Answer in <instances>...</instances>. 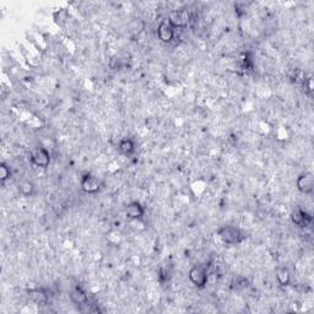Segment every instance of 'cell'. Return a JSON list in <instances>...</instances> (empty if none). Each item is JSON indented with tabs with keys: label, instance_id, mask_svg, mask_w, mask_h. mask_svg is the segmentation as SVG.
<instances>
[{
	"label": "cell",
	"instance_id": "obj_1",
	"mask_svg": "<svg viewBox=\"0 0 314 314\" xmlns=\"http://www.w3.org/2000/svg\"><path fill=\"white\" fill-rule=\"evenodd\" d=\"M218 236L220 238L222 243L227 244V246H237V244L242 243L246 238L244 233L242 232L241 229L236 226H231V225H226L222 226L218 230Z\"/></svg>",
	"mask_w": 314,
	"mask_h": 314
},
{
	"label": "cell",
	"instance_id": "obj_2",
	"mask_svg": "<svg viewBox=\"0 0 314 314\" xmlns=\"http://www.w3.org/2000/svg\"><path fill=\"white\" fill-rule=\"evenodd\" d=\"M171 26L176 29H185L190 21V13L187 9H177L169 13L168 20Z\"/></svg>",
	"mask_w": 314,
	"mask_h": 314
},
{
	"label": "cell",
	"instance_id": "obj_3",
	"mask_svg": "<svg viewBox=\"0 0 314 314\" xmlns=\"http://www.w3.org/2000/svg\"><path fill=\"white\" fill-rule=\"evenodd\" d=\"M189 280L195 287L205 288L209 281V275H207L206 269L204 266L195 265L189 270Z\"/></svg>",
	"mask_w": 314,
	"mask_h": 314
},
{
	"label": "cell",
	"instance_id": "obj_4",
	"mask_svg": "<svg viewBox=\"0 0 314 314\" xmlns=\"http://www.w3.org/2000/svg\"><path fill=\"white\" fill-rule=\"evenodd\" d=\"M30 158H31V162L36 167L40 168H47L51 165V154H49L48 150L46 147H36L31 151V155H30Z\"/></svg>",
	"mask_w": 314,
	"mask_h": 314
},
{
	"label": "cell",
	"instance_id": "obj_5",
	"mask_svg": "<svg viewBox=\"0 0 314 314\" xmlns=\"http://www.w3.org/2000/svg\"><path fill=\"white\" fill-rule=\"evenodd\" d=\"M80 185H81V190L86 194H96L101 190V182L91 173H85L81 177Z\"/></svg>",
	"mask_w": 314,
	"mask_h": 314
},
{
	"label": "cell",
	"instance_id": "obj_6",
	"mask_svg": "<svg viewBox=\"0 0 314 314\" xmlns=\"http://www.w3.org/2000/svg\"><path fill=\"white\" fill-rule=\"evenodd\" d=\"M296 187L301 193L312 194L314 189V177L310 172H304L299 174L296 180Z\"/></svg>",
	"mask_w": 314,
	"mask_h": 314
},
{
	"label": "cell",
	"instance_id": "obj_7",
	"mask_svg": "<svg viewBox=\"0 0 314 314\" xmlns=\"http://www.w3.org/2000/svg\"><path fill=\"white\" fill-rule=\"evenodd\" d=\"M291 221L298 227H309L313 222V216L305 210L297 207L291 213Z\"/></svg>",
	"mask_w": 314,
	"mask_h": 314
},
{
	"label": "cell",
	"instance_id": "obj_8",
	"mask_svg": "<svg viewBox=\"0 0 314 314\" xmlns=\"http://www.w3.org/2000/svg\"><path fill=\"white\" fill-rule=\"evenodd\" d=\"M174 36H176L174 29L167 20L160 22V25L157 26V37L161 42L171 43L174 40Z\"/></svg>",
	"mask_w": 314,
	"mask_h": 314
},
{
	"label": "cell",
	"instance_id": "obj_9",
	"mask_svg": "<svg viewBox=\"0 0 314 314\" xmlns=\"http://www.w3.org/2000/svg\"><path fill=\"white\" fill-rule=\"evenodd\" d=\"M145 215V209L144 206L141 205L140 201H130L129 204L126 206V216L128 220H132V221H138L141 220Z\"/></svg>",
	"mask_w": 314,
	"mask_h": 314
},
{
	"label": "cell",
	"instance_id": "obj_10",
	"mask_svg": "<svg viewBox=\"0 0 314 314\" xmlns=\"http://www.w3.org/2000/svg\"><path fill=\"white\" fill-rule=\"evenodd\" d=\"M69 297H70L71 302L76 305H86L88 302L87 293H86V291L80 285L74 286V287L71 288Z\"/></svg>",
	"mask_w": 314,
	"mask_h": 314
},
{
	"label": "cell",
	"instance_id": "obj_11",
	"mask_svg": "<svg viewBox=\"0 0 314 314\" xmlns=\"http://www.w3.org/2000/svg\"><path fill=\"white\" fill-rule=\"evenodd\" d=\"M118 149L121 151V154L126 155V156H132L135 152V141L130 138H124L119 141Z\"/></svg>",
	"mask_w": 314,
	"mask_h": 314
},
{
	"label": "cell",
	"instance_id": "obj_12",
	"mask_svg": "<svg viewBox=\"0 0 314 314\" xmlns=\"http://www.w3.org/2000/svg\"><path fill=\"white\" fill-rule=\"evenodd\" d=\"M275 276H276L279 285L282 286V287H286V286H288L291 283V274L286 266L277 268L276 272H275Z\"/></svg>",
	"mask_w": 314,
	"mask_h": 314
},
{
	"label": "cell",
	"instance_id": "obj_13",
	"mask_svg": "<svg viewBox=\"0 0 314 314\" xmlns=\"http://www.w3.org/2000/svg\"><path fill=\"white\" fill-rule=\"evenodd\" d=\"M35 191H36V187L31 180H27V179L22 180L20 184H19V193H20L22 196L29 198V196H32L33 194H35Z\"/></svg>",
	"mask_w": 314,
	"mask_h": 314
},
{
	"label": "cell",
	"instance_id": "obj_14",
	"mask_svg": "<svg viewBox=\"0 0 314 314\" xmlns=\"http://www.w3.org/2000/svg\"><path fill=\"white\" fill-rule=\"evenodd\" d=\"M249 286V280L244 276H237L233 279L232 287L235 290H246Z\"/></svg>",
	"mask_w": 314,
	"mask_h": 314
},
{
	"label": "cell",
	"instance_id": "obj_15",
	"mask_svg": "<svg viewBox=\"0 0 314 314\" xmlns=\"http://www.w3.org/2000/svg\"><path fill=\"white\" fill-rule=\"evenodd\" d=\"M11 174H13V172H11L10 166L5 162L0 163V182H7L8 179L11 178Z\"/></svg>",
	"mask_w": 314,
	"mask_h": 314
},
{
	"label": "cell",
	"instance_id": "obj_16",
	"mask_svg": "<svg viewBox=\"0 0 314 314\" xmlns=\"http://www.w3.org/2000/svg\"><path fill=\"white\" fill-rule=\"evenodd\" d=\"M30 293H31L30 296L32 297L33 301L37 302V303H43L47 301V294L42 290H33Z\"/></svg>",
	"mask_w": 314,
	"mask_h": 314
},
{
	"label": "cell",
	"instance_id": "obj_17",
	"mask_svg": "<svg viewBox=\"0 0 314 314\" xmlns=\"http://www.w3.org/2000/svg\"><path fill=\"white\" fill-rule=\"evenodd\" d=\"M304 86H305V87H307L308 92H312V90H313V80H312V77H308V79L305 80Z\"/></svg>",
	"mask_w": 314,
	"mask_h": 314
}]
</instances>
